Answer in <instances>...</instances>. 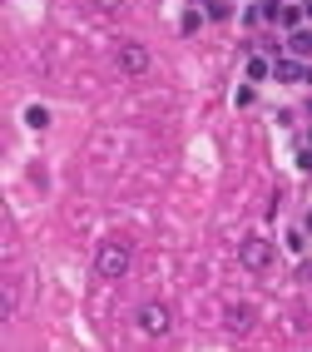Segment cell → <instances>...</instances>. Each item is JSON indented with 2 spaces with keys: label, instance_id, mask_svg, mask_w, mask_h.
Wrapping results in <instances>:
<instances>
[{
  "label": "cell",
  "instance_id": "obj_12",
  "mask_svg": "<svg viewBox=\"0 0 312 352\" xmlns=\"http://www.w3.org/2000/svg\"><path fill=\"white\" fill-rule=\"evenodd\" d=\"M208 15H213V20H228L233 6H228V0H208Z\"/></svg>",
  "mask_w": 312,
  "mask_h": 352
},
{
  "label": "cell",
  "instance_id": "obj_13",
  "mask_svg": "<svg viewBox=\"0 0 312 352\" xmlns=\"http://www.w3.org/2000/svg\"><path fill=\"white\" fill-rule=\"evenodd\" d=\"M94 10H100V15H114V10H124V0H94Z\"/></svg>",
  "mask_w": 312,
  "mask_h": 352
},
{
  "label": "cell",
  "instance_id": "obj_6",
  "mask_svg": "<svg viewBox=\"0 0 312 352\" xmlns=\"http://www.w3.org/2000/svg\"><path fill=\"white\" fill-rule=\"evenodd\" d=\"M273 75L287 80V85H302V80H307V69H302L298 60H282V55H278V60H273Z\"/></svg>",
  "mask_w": 312,
  "mask_h": 352
},
{
  "label": "cell",
  "instance_id": "obj_3",
  "mask_svg": "<svg viewBox=\"0 0 312 352\" xmlns=\"http://www.w3.org/2000/svg\"><path fill=\"white\" fill-rule=\"evenodd\" d=\"M114 69H119L124 80H139L144 69H149V50H144L139 40H124V45L114 50Z\"/></svg>",
  "mask_w": 312,
  "mask_h": 352
},
{
  "label": "cell",
  "instance_id": "obj_17",
  "mask_svg": "<svg viewBox=\"0 0 312 352\" xmlns=\"http://www.w3.org/2000/svg\"><path fill=\"white\" fill-rule=\"evenodd\" d=\"M307 233H312V214H307Z\"/></svg>",
  "mask_w": 312,
  "mask_h": 352
},
{
  "label": "cell",
  "instance_id": "obj_14",
  "mask_svg": "<svg viewBox=\"0 0 312 352\" xmlns=\"http://www.w3.org/2000/svg\"><path fill=\"white\" fill-rule=\"evenodd\" d=\"M15 313V278H5V318Z\"/></svg>",
  "mask_w": 312,
  "mask_h": 352
},
{
  "label": "cell",
  "instance_id": "obj_7",
  "mask_svg": "<svg viewBox=\"0 0 312 352\" xmlns=\"http://www.w3.org/2000/svg\"><path fill=\"white\" fill-rule=\"evenodd\" d=\"M287 50H293L298 60H302V55H312V30H302V25H298L293 35H287Z\"/></svg>",
  "mask_w": 312,
  "mask_h": 352
},
{
  "label": "cell",
  "instance_id": "obj_2",
  "mask_svg": "<svg viewBox=\"0 0 312 352\" xmlns=\"http://www.w3.org/2000/svg\"><path fill=\"white\" fill-rule=\"evenodd\" d=\"M273 258H278L273 239H243L238 243V263H243L248 273H273Z\"/></svg>",
  "mask_w": 312,
  "mask_h": 352
},
{
  "label": "cell",
  "instance_id": "obj_11",
  "mask_svg": "<svg viewBox=\"0 0 312 352\" xmlns=\"http://www.w3.org/2000/svg\"><path fill=\"white\" fill-rule=\"evenodd\" d=\"M199 25H203V15H199V10H183V20H179V30H183V35H194Z\"/></svg>",
  "mask_w": 312,
  "mask_h": 352
},
{
  "label": "cell",
  "instance_id": "obj_8",
  "mask_svg": "<svg viewBox=\"0 0 312 352\" xmlns=\"http://www.w3.org/2000/svg\"><path fill=\"white\" fill-rule=\"evenodd\" d=\"M268 75H273V60L253 55V60H248V80H268Z\"/></svg>",
  "mask_w": 312,
  "mask_h": 352
},
{
  "label": "cell",
  "instance_id": "obj_10",
  "mask_svg": "<svg viewBox=\"0 0 312 352\" xmlns=\"http://www.w3.org/2000/svg\"><path fill=\"white\" fill-rule=\"evenodd\" d=\"M278 20H282V25H287V30H298V25H302V20H307V15H302V6H282V15H278Z\"/></svg>",
  "mask_w": 312,
  "mask_h": 352
},
{
  "label": "cell",
  "instance_id": "obj_5",
  "mask_svg": "<svg viewBox=\"0 0 312 352\" xmlns=\"http://www.w3.org/2000/svg\"><path fill=\"white\" fill-rule=\"evenodd\" d=\"M223 322H228V333H238V338H248L253 327H258V313L248 308V302H233V308L223 313Z\"/></svg>",
  "mask_w": 312,
  "mask_h": 352
},
{
  "label": "cell",
  "instance_id": "obj_16",
  "mask_svg": "<svg viewBox=\"0 0 312 352\" xmlns=\"http://www.w3.org/2000/svg\"><path fill=\"white\" fill-rule=\"evenodd\" d=\"M302 15H307V20H312V0H302Z\"/></svg>",
  "mask_w": 312,
  "mask_h": 352
},
{
  "label": "cell",
  "instance_id": "obj_9",
  "mask_svg": "<svg viewBox=\"0 0 312 352\" xmlns=\"http://www.w3.org/2000/svg\"><path fill=\"white\" fill-rule=\"evenodd\" d=\"M25 124H30V129H45V124H50V109H45V104H30V109H25Z\"/></svg>",
  "mask_w": 312,
  "mask_h": 352
},
{
  "label": "cell",
  "instance_id": "obj_4",
  "mask_svg": "<svg viewBox=\"0 0 312 352\" xmlns=\"http://www.w3.org/2000/svg\"><path fill=\"white\" fill-rule=\"evenodd\" d=\"M169 327H174V313L164 302H139V333L144 338H169Z\"/></svg>",
  "mask_w": 312,
  "mask_h": 352
},
{
  "label": "cell",
  "instance_id": "obj_15",
  "mask_svg": "<svg viewBox=\"0 0 312 352\" xmlns=\"http://www.w3.org/2000/svg\"><path fill=\"white\" fill-rule=\"evenodd\" d=\"M298 169H302V174H312V149H298Z\"/></svg>",
  "mask_w": 312,
  "mask_h": 352
},
{
  "label": "cell",
  "instance_id": "obj_1",
  "mask_svg": "<svg viewBox=\"0 0 312 352\" xmlns=\"http://www.w3.org/2000/svg\"><path fill=\"white\" fill-rule=\"evenodd\" d=\"M134 263V248L124 233H109V239H100V248H94V278H104V283H119V278L129 273Z\"/></svg>",
  "mask_w": 312,
  "mask_h": 352
}]
</instances>
